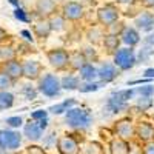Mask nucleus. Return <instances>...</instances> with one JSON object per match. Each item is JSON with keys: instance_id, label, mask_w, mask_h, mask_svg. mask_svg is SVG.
<instances>
[{"instance_id": "f257e3e1", "label": "nucleus", "mask_w": 154, "mask_h": 154, "mask_svg": "<svg viewBox=\"0 0 154 154\" xmlns=\"http://www.w3.org/2000/svg\"><path fill=\"white\" fill-rule=\"evenodd\" d=\"M65 122L72 130H86L93 123V116L86 108L74 106L65 112Z\"/></svg>"}, {"instance_id": "f03ea898", "label": "nucleus", "mask_w": 154, "mask_h": 154, "mask_svg": "<svg viewBox=\"0 0 154 154\" xmlns=\"http://www.w3.org/2000/svg\"><path fill=\"white\" fill-rule=\"evenodd\" d=\"M37 91L46 97H56L62 93L60 79L56 74L46 72L37 80Z\"/></svg>"}, {"instance_id": "7ed1b4c3", "label": "nucleus", "mask_w": 154, "mask_h": 154, "mask_svg": "<svg viewBox=\"0 0 154 154\" xmlns=\"http://www.w3.org/2000/svg\"><path fill=\"white\" fill-rule=\"evenodd\" d=\"M112 63L116 66H117V69L120 71H128L131 69L136 63H137V56H136V51L134 48H119L116 53L112 54Z\"/></svg>"}, {"instance_id": "20e7f679", "label": "nucleus", "mask_w": 154, "mask_h": 154, "mask_svg": "<svg viewBox=\"0 0 154 154\" xmlns=\"http://www.w3.org/2000/svg\"><path fill=\"white\" fill-rule=\"evenodd\" d=\"M112 131H114V134H116L117 139L130 142V140L136 136V125L133 123V120L130 117H123V119H119L114 123Z\"/></svg>"}, {"instance_id": "39448f33", "label": "nucleus", "mask_w": 154, "mask_h": 154, "mask_svg": "<svg viewBox=\"0 0 154 154\" xmlns=\"http://www.w3.org/2000/svg\"><path fill=\"white\" fill-rule=\"evenodd\" d=\"M59 154H80L82 148L80 143L72 134H63L57 139V145H56Z\"/></svg>"}, {"instance_id": "423d86ee", "label": "nucleus", "mask_w": 154, "mask_h": 154, "mask_svg": "<svg viewBox=\"0 0 154 154\" xmlns=\"http://www.w3.org/2000/svg\"><path fill=\"white\" fill-rule=\"evenodd\" d=\"M46 59L49 62V65L57 71H62L69 66V53L66 49H62V48L51 49L46 53Z\"/></svg>"}, {"instance_id": "0eeeda50", "label": "nucleus", "mask_w": 154, "mask_h": 154, "mask_svg": "<svg viewBox=\"0 0 154 154\" xmlns=\"http://www.w3.org/2000/svg\"><path fill=\"white\" fill-rule=\"evenodd\" d=\"M22 145V134L16 130H0V148L14 151Z\"/></svg>"}, {"instance_id": "6e6552de", "label": "nucleus", "mask_w": 154, "mask_h": 154, "mask_svg": "<svg viewBox=\"0 0 154 154\" xmlns=\"http://www.w3.org/2000/svg\"><path fill=\"white\" fill-rule=\"evenodd\" d=\"M119 16H120V11L114 5H105L97 9V22L103 28H108L112 23L119 22Z\"/></svg>"}, {"instance_id": "1a4fd4ad", "label": "nucleus", "mask_w": 154, "mask_h": 154, "mask_svg": "<svg viewBox=\"0 0 154 154\" xmlns=\"http://www.w3.org/2000/svg\"><path fill=\"white\" fill-rule=\"evenodd\" d=\"M62 16L65 17V20L77 22V20L83 19L85 8L79 2H66V3H63V6H62Z\"/></svg>"}, {"instance_id": "9d476101", "label": "nucleus", "mask_w": 154, "mask_h": 154, "mask_svg": "<svg viewBox=\"0 0 154 154\" xmlns=\"http://www.w3.org/2000/svg\"><path fill=\"white\" fill-rule=\"evenodd\" d=\"M97 75L102 83H109L119 75V69L112 62H102L97 68Z\"/></svg>"}, {"instance_id": "9b49d317", "label": "nucleus", "mask_w": 154, "mask_h": 154, "mask_svg": "<svg viewBox=\"0 0 154 154\" xmlns=\"http://www.w3.org/2000/svg\"><path fill=\"white\" fill-rule=\"evenodd\" d=\"M22 68H23V77L28 80H38L42 77V65L37 60H23L22 62Z\"/></svg>"}, {"instance_id": "f8f14e48", "label": "nucleus", "mask_w": 154, "mask_h": 154, "mask_svg": "<svg viewBox=\"0 0 154 154\" xmlns=\"http://www.w3.org/2000/svg\"><path fill=\"white\" fill-rule=\"evenodd\" d=\"M134 25L137 31H143V32H151L154 28V14L149 11H143L139 16L134 17Z\"/></svg>"}, {"instance_id": "ddd939ff", "label": "nucleus", "mask_w": 154, "mask_h": 154, "mask_svg": "<svg viewBox=\"0 0 154 154\" xmlns=\"http://www.w3.org/2000/svg\"><path fill=\"white\" fill-rule=\"evenodd\" d=\"M2 71L11 77L12 80H19L20 77H23V68H22V62L17 60V59H12L9 62H5L3 65H2Z\"/></svg>"}, {"instance_id": "4468645a", "label": "nucleus", "mask_w": 154, "mask_h": 154, "mask_svg": "<svg viewBox=\"0 0 154 154\" xmlns=\"http://www.w3.org/2000/svg\"><path fill=\"white\" fill-rule=\"evenodd\" d=\"M136 137L143 143L154 140V126H152V123H149L146 120L139 122L136 125Z\"/></svg>"}, {"instance_id": "2eb2a0df", "label": "nucleus", "mask_w": 154, "mask_h": 154, "mask_svg": "<svg viewBox=\"0 0 154 154\" xmlns=\"http://www.w3.org/2000/svg\"><path fill=\"white\" fill-rule=\"evenodd\" d=\"M35 11L42 19H49L56 14L57 5L54 0H35Z\"/></svg>"}, {"instance_id": "dca6fc26", "label": "nucleus", "mask_w": 154, "mask_h": 154, "mask_svg": "<svg viewBox=\"0 0 154 154\" xmlns=\"http://www.w3.org/2000/svg\"><path fill=\"white\" fill-rule=\"evenodd\" d=\"M119 37H120V42L125 43L128 48H133L140 42V34L134 26H125Z\"/></svg>"}, {"instance_id": "f3484780", "label": "nucleus", "mask_w": 154, "mask_h": 154, "mask_svg": "<svg viewBox=\"0 0 154 154\" xmlns=\"http://www.w3.org/2000/svg\"><path fill=\"white\" fill-rule=\"evenodd\" d=\"M108 151H109V154H130L131 146H130V143H128L126 140L114 137V139L109 140V143H108Z\"/></svg>"}, {"instance_id": "a211bd4d", "label": "nucleus", "mask_w": 154, "mask_h": 154, "mask_svg": "<svg viewBox=\"0 0 154 154\" xmlns=\"http://www.w3.org/2000/svg\"><path fill=\"white\" fill-rule=\"evenodd\" d=\"M42 134H43V131L40 130V126H38V123L35 120H32L23 126V136L28 140H31V142H38L42 139Z\"/></svg>"}, {"instance_id": "6ab92c4d", "label": "nucleus", "mask_w": 154, "mask_h": 154, "mask_svg": "<svg viewBox=\"0 0 154 154\" xmlns=\"http://www.w3.org/2000/svg\"><path fill=\"white\" fill-rule=\"evenodd\" d=\"M60 85H62V89L75 91V89L80 88V77L75 74H66L60 79Z\"/></svg>"}, {"instance_id": "aec40b11", "label": "nucleus", "mask_w": 154, "mask_h": 154, "mask_svg": "<svg viewBox=\"0 0 154 154\" xmlns=\"http://www.w3.org/2000/svg\"><path fill=\"white\" fill-rule=\"evenodd\" d=\"M79 77L83 80V82H96V79H99L97 75V68L93 65V63H86L83 65L79 71Z\"/></svg>"}, {"instance_id": "412c9836", "label": "nucleus", "mask_w": 154, "mask_h": 154, "mask_svg": "<svg viewBox=\"0 0 154 154\" xmlns=\"http://www.w3.org/2000/svg\"><path fill=\"white\" fill-rule=\"evenodd\" d=\"M34 34L38 37V38H46L51 32H53V29H51V25H49V20L48 19H40L37 23H34Z\"/></svg>"}, {"instance_id": "4be33fe9", "label": "nucleus", "mask_w": 154, "mask_h": 154, "mask_svg": "<svg viewBox=\"0 0 154 154\" xmlns=\"http://www.w3.org/2000/svg\"><path fill=\"white\" fill-rule=\"evenodd\" d=\"M88 63V59L85 57V54L82 51H74V53H69V66L74 71H80V68L83 65Z\"/></svg>"}, {"instance_id": "5701e85b", "label": "nucleus", "mask_w": 154, "mask_h": 154, "mask_svg": "<svg viewBox=\"0 0 154 154\" xmlns=\"http://www.w3.org/2000/svg\"><path fill=\"white\" fill-rule=\"evenodd\" d=\"M75 103H77V102H75L74 99H66V100H63L62 103H57V105L49 106L48 111L53 112V114H65L69 108H74Z\"/></svg>"}, {"instance_id": "b1692460", "label": "nucleus", "mask_w": 154, "mask_h": 154, "mask_svg": "<svg viewBox=\"0 0 154 154\" xmlns=\"http://www.w3.org/2000/svg\"><path fill=\"white\" fill-rule=\"evenodd\" d=\"M105 35H106V32L102 29V28H97V26H94V28H91L88 32H86V37H88V40L91 42L93 45H97V43H103V38H105Z\"/></svg>"}, {"instance_id": "393cba45", "label": "nucleus", "mask_w": 154, "mask_h": 154, "mask_svg": "<svg viewBox=\"0 0 154 154\" xmlns=\"http://www.w3.org/2000/svg\"><path fill=\"white\" fill-rule=\"evenodd\" d=\"M119 45H120V38L119 35H114V34H106L105 38H103V46L108 53H116L119 49Z\"/></svg>"}, {"instance_id": "a878e982", "label": "nucleus", "mask_w": 154, "mask_h": 154, "mask_svg": "<svg viewBox=\"0 0 154 154\" xmlns=\"http://www.w3.org/2000/svg\"><path fill=\"white\" fill-rule=\"evenodd\" d=\"M109 97L122 103H130V100L134 97V89H119V91H114Z\"/></svg>"}, {"instance_id": "bb28decb", "label": "nucleus", "mask_w": 154, "mask_h": 154, "mask_svg": "<svg viewBox=\"0 0 154 154\" xmlns=\"http://www.w3.org/2000/svg\"><path fill=\"white\" fill-rule=\"evenodd\" d=\"M82 154H105V148L102 143L91 140L82 146Z\"/></svg>"}, {"instance_id": "cd10ccee", "label": "nucleus", "mask_w": 154, "mask_h": 154, "mask_svg": "<svg viewBox=\"0 0 154 154\" xmlns=\"http://www.w3.org/2000/svg\"><path fill=\"white\" fill-rule=\"evenodd\" d=\"M49 25H51V29L56 31V32H60L66 28V20L62 14H54L53 17H49Z\"/></svg>"}, {"instance_id": "c85d7f7f", "label": "nucleus", "mask_w": 154, "mask_h": 154, "mask_svg": "<svg viewBox=\"0 0 154 154\" xmlns=\"http://www.w3.org/2000/svg\"><path fill=\"white\" fill-rule=\"evenodd\" d=\"M14 94H11L9 91H0V111L9 109L14 105Z\"/></svg>"}, {"instance_id": "c756f323", "label": "nucleus", "mask_w": 154, "mask_h": 154, "mask_svg": "<svg viewBox=\"0 0 154 154\" xmlns=\"http://www.w3.org/2000/svg\"><path fill=\"white\" fill-rule=\"evenodd\" d=\"M0 59L3 62H9L12 59H16V49L6 45V46H0Z\"/></svg>"}, {"instance_id": "7c9ffc66", "label": "nucleus", "mask_w": 154, "mask_h": 154, "mask_svg": "<svg viewBox=\"0 0 154 154\" xmlns=\"http://www.w3.org/2000/svg\"><path fill=\"white\" fill-rule=\"evenodd\" d=\"M134 96L139 97H152L154 96V86L152 85H145V86H137L134 88Z\"/></svg>"}, {"instance_id": "2f4dec72", "label": "nucleus", "mask_w": 154, "mask_h": 154, "mask_svg": "<svg viewBox=\"0 0 154 154\" xmlns=\"http://www.w3.org/2000/svg\"><path fill=\"white\" fill-rule=\"evenodd\" d=\"M154 54V49L151 48V46H143L142 49L139 51V54H137V62L139 63H146L149 59H151V56Z\"/></svg>"}, {"instance_id": "473e14b6", "label": "nucleus", "mask_w": 154, "mask_h": 154, "mask_svg": "<svg viewBox=\"0 0 154 154\" xmlns=\"http://www.w3.org/2000/svg\"><path fill=\"white\" fill-rule=\"evenodd\" d=\"M152 106V99L151 97H137L136 99V108L139 111H148Z\"/></svg>"}, {"instance_id": "72a5a7b5", "label": "nucleus", "mask_w": 154, "mask_h": 154, "mask_svg": "<svg viewBox=\"0 0 154 154\" xmlns=\"http://www.w3.org/2000/svg\"><path fill=\"white\" fill-rule=\"evenodd\" d=\"M102 85H103L102 82H85V83H80L79 91L80 93H93V91H97Z\"/></svg>"}, {"instance_id": "f704fd0d", "label": "nucleus", "mask_w": 154, "mask_h": 154, "mask_svg": "<svg viewBox=\"0 0 154 154\" xmlns=\"http://www.w3.org/2000/svg\"><path fill=\"white\" fill-rule=\"evenodd\" d=\"M12 83H14V80H12L11 77H8L2 69H0V91H8V89L12 86Z\"/></svg>"}, {"instance_id": "c9c22d12", "label": "nucleus", "mask_w": 154, "mask_h": 154, "mask_svg": "<svg viewBox=\"0 0 154 154\" xmlns=\"http://www.w3.org/2000/svg\"><path fill=\"white\" fill-rule=\"evenodd\" d=\"M31 119L38 122V120H43V119H48V111L46 109H35L31 112Z\"/></svg>"}, {"instance_id": "e433bc0d", "label": "nucleus", "mask_w": 154, "mask_h": 154, "mask_svg": "<svg viewBox=\"0 0 154 154\" xmlns=\"http://www.w3.org/2000/svg\"><path fill=\"white\" fill-rule=\"evenodd\" d=\"M22 93L26 96V99H29V100H32V99H35L37 97V89L35 88H32V86H29V85H25L23 86V89H22Z\"/></svg>"}, {"instance_id": "4c0bfd02", "label": "nucleus", "mask_w": 154, "mask_h": 154, "mask_svg": "<svg viewBox=\"0 0 154 154\" xmlns=\"http://www.w3.org/2000/svg\"><path fill=\"white\" fill-rule=\"evenodd\" d=\"M14 17L17 19V20H20V22H29V17H28V12L25 11L23 8H16V11H14Z\"/></svg>"}, {"instance_id": "58836bf2", "label": "nucleus", "mask_w": 154, "mask_h": 154, "mask_svg": "<svg viewBox=\"0 0 154 154\" xmlns=\"http://www.w3.org/2000/svg\"><path fill=\"white\" fill-rule=\"evenodd\" d=\"M6 125L11 126V128H19L23 125V119L20 116H14V117H8L6 119Z\"/></svg>"}, {"instance_id": "ea45409f", "label": "nucleus", "mask_w": 154, "mask_h": 154, "mask_svg": "<svg viewBox=\"0 0 154 154\" xmlns=\"http://www.w3.org/2000/svg\"><path fill=\"white\" fill-rule=\"evenodd\" d=\"M57 139H59V137H56V133H51V134L46 136V139L43 140V145H45L46 148L56 146V145H57Z\"/></svg>"}, {"instance_id": "a19ab883", "label": "nucleus", "mask_w": 154, "mask_h": 154, "mask_svg": "<svg viewBox=\"0 0 154 154\" xmlns=\"http://www.w3.org/2000/svg\"><path fill=\"white\" fill-rule=\"evenodd\" d=\"M26 152L28 154H45V149L42 146H37V145H29L26 148Z\"/></svg>"}, {"instance_id": "79ce46f5", "label": "nucleus", "mask_w": 154, "mask_h": 154, "mask_svg": "<svg viewBox=\"0 0 154 154\" xmlns=\"http://www.w3.org/2000/svg\"><path fill=\"white\" fill-rule=\"evenodd\" d=\"M142 154H154V140H151V142H146V143H143Z\"/></svg>"}, {"instance_id": "37998d69", "label": "nucleus", "mask_w": 154, "mask_h": 154, "mask_svg": "<svg viewBox=\"0 0 154 154\" xmlns=\"http://www.w3.org/2000/svg\"><path fill=\"white\" fill-rule=\"evenodd\" d=\"M143 43H145L146 46L154 48V32H148V35L143 37Z\"/></svg>"}, {"instance_id": "c03bdc74", "label": "nucleus", "mask_w": 154, "mask_h": 154, "mask_svg": "<svg viewBox=\"0 0 154 154\" xmlns=\"http://www.w3.org/2000/svg\"><path fill=\"white\" fill-rule=\"evenodd\" d=\"M20 34H22V37L25 38V40H28V42H31V43L34 42V37H32V34H31V32H29L28 29H23V31H22Z\"/></svg>"}, {"instance_id": "a18cd8bd", "label": "nucleus", "mask_w": 154, "mask_h": 154, "mask_svg": "<svg viewBox=\"0 0 154 154\" xmlns=\"http://www.w3.org/2000/svg\"><path fill=\"white\" fill-rule=\"evenodd\" d=\"M143 75L146 77V79H154V68H148L143 71Z\"/></svg>"}, {"instance_id": "49530a36", "label": "nucleus", "mask_w": 154, "mask_h": 154, "mask_svg": "<svg viewBox=\"0 0 154 154\" xmlns=\"http://www.w3.org/2000/svg\"><path fill=\"white\" fill-rule=\"evenodd\" d=\"M37 123H38V126H40V130H42V131H45L46 128H48V119H43V120H38Z\"/></svg>"}, {"instance_id": "de8ad7c7", "label": "nucleus", "mask_w": 154, "mask_h": 154, "mask_svg": "<svg viewBox=\"0 0 154 154\" xmlns=\"http://www.w3.org/2000/svg\"><path fill=\"white\" fill-rule=\"evenodd\" d=\"M142 5L145 8H154V0H142Z\"/></svg>"}, {"instance_id": "09e8293b", "label": "nucleus", "mask_w": 154, "mask_h": 154, "mask_svg": "<svg viewBox=\"0 0 154 154\" xmlns=\"http://www.w3.org/2000/svg\"><path fill=\"white\" fill-rule=\"evenodd\" d=\"M117 3H122V5H133L136 0H116Z\"/></svg>"}, {"instance_id": "8fccbe9b", "label": "nucleus", "mask_w": 154, "mask_h": 154, "mask_svg": "<svg viewBox=\"0 0 154 154\" xmlns=\"http://www.w3.org/2000/svg\"><path fill=\"white\" fill-rule=\"evenodd\" d=\"M8 2H9L11 5H14L16 8H19V0H8Z\"/></svg>"}]
</instances>
